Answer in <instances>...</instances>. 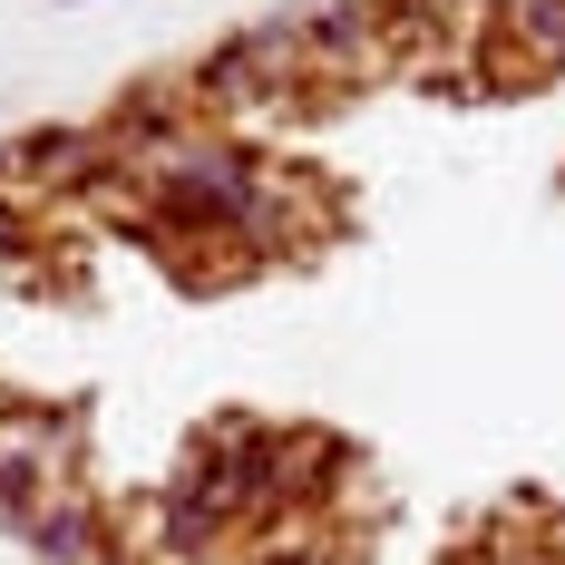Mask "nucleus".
<instances>
[{
	"mask_svg": "<svg viewBox=\"0 0 565 565\" xmlns=\"http://www.w3.org/2000/svg\"><path fill=\"white\" fill-rule=\"evenodd\" d=\"M68 478H88V409L0 391V526L20 536L40 516V498Z\"/></svg>",
	"mask_w": 565,
	"mask_h": 565,
	"instance_id": "f257e3e1",
	"label": "nucleus"
}]
</instances>
